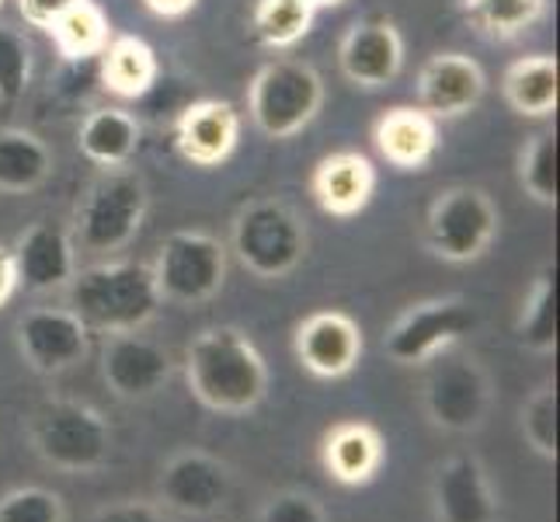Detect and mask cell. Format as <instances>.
Returning a JSON list of instances; mask_svg holds the SVG:
<instances>
[{
    "instance_id": "6da1fadb",
    "label": "cell",
    "mask_w": 560,
    "mask_h": 522,
    "mask_svg": "<svg viewBox=\"0 0 560 522\" xmlns=\"http://www.w3.org/2000/svg\"><path fill=\"white\" fill-rule=\"evenodd\" d=\"M185 376L191 394L220 415H244L268 394V366L237 327H206L188 345Z\"/></svg>"
},
{
    "instance_id": "7a4b0ae2",
    "label": "cell",
    "mask_w": 560,
    "mask_h": 522,
    "mask_svg": "<svg viewBox=\"0 0 560 522\" xmlns=\"http://www.w3.org/2000/svg\"><path fill=\"white\" fill-rule=\"evenodd\" d=\"M67 297L88 332L102 335L140 332L164 303L153 268L143 262H102L73 272Z\"/></svg>"
},
{
    "instance_id": "3957f363",
    "label": "cell",
    "mask_w": 560,
    "mask_h": 522,
    "mask_svg": "<svg viewBox=\"0 0 560 522\" xmlns=\"http://www.w3.org/2000/svg\"><path fill=\"white\" fill-rule=\"evenodd\" d=\"M150 209L143 174L129 167H105L88 185L73 217V244L88 255H112L140 234Z\"/></svg>"
},
{
    "instance_id": "277c9868",
    "label": "cell",
    "mask_w": 560,
    "mask_h": 522,
    "mask_svg": "<svg viewBox=\"0 0 560 522\" xmlns=\"http://www.w3.org/2000/svg\"><path fill=\"white\" fill-rule=\"evenodd\" d=\"M306 223L282 199H250L230 227V251L258 279H282L306 258Z\"/></svg>"
},
{
    "instance_id": "5b68a950",
    "label": "cell",
    "mask_w": 560,
    "mask_h": 522,
    "mask_svg": "<svg viewBox=\"0 0 560 522\" xmlns=\"http://www.w3.org/2000/svg\"><path fill=\"white\" fill-rule=\"evenodd\" d=\"M324 108V77L303 60L265 63L247 84V115L268 140H289Z\"/></svg>"
},
{
    "instance_id": "8992f818",
    "label": "cell",
    "mask_w": 560,
    "mask_h": 522,
    "mask_svg": "<svg viewBox=\"0 0 560 522\" xmlns=\"http://www.w3.org/2000/svg\"><path fill=\"white\" fill-rule=\"evenodd\" d=\"M498 206L485 188L450 185L442 188L424 217V247L450 265H467L488 255L498 237Z\"/></svg>"
},
{
    "instance_id": "52a82bcc",
    "label": "cell",
    "mask_w": 560,
    "mask_h": 522,
    "mask_svg": "<svg viewBox=\"0 0 560 522\" xmlns=\"http://www.w3.org/2000/svg\"><path fill=\"white\" fill-rule=\"evenodd\" d=\"M32 446L49 467L84 474L108 456L112 436L102 415L77 401H46L32 415Z\"/></svg>"
},
{
    "instance_id": "ba28073f",
    "label": "cell",
    "mask_w": 560,
    "mask_h": 522,
    "mask_svg": "<svg viewBox=\"0 0 560 522\" xmlns=\"http://www.w3.org/2000/svg\"><path fill=\"white\" fill-rule=\"evenodd\" d=\"M153 279L161 297L182 306H196L212 300L226 279V247L206 230H175L164 237L153 258Z\"/></svg>"
},
{
    "instance_id": "9c48e42d",
    "label": "cell",
    "mask_w": 560,
    "mask_h": 522,
    "mask_svg": "<svg viewBox=\"0 0 560 522\" xmlns=\"http://www.w3.org/2000/svg\"><path fill=\"white\" fill-rule=\"evenodd\" d=\"M421 401L435 429L463 436L485 425L491 411V380L477 359L439 352L424 376Z\"/></svg>"
},
{
    "instance_id": "30bf717a",
    "label": "cell",
    "mask_w": 560,
    "mask_h": 522,
    "mask_svg": "<svg viewBox=\"0 0 560 522\" xmlns=\"http://www.w3.org/2000/svg\"><path fill=\"white\" fill-rule=\"evenodd\" d=\"M474 327H477V311L467 300H459V297L424 300V303H415L411 311L390 327L383 348H386V356L400 366H421V362H432L439 352H446L450 345L463 341Z\"/></svg>"
},
{
    "instance_id": "8fae6325",
    "label": "cell",
    "mask_w": 560,
    "mask_h": 522,
    "mask_svg": "<svg viewBox=\"0 0 560 522\" xmlns=\"http://www.w3.org/2000/svg\"><path fill=\"white\" fill-rule=\"evenodd\" d=\"M18 352L35 373L56 376L84 362L91 332L70 306H38L18 321Z\"/></svg>"
},
{
    "instance_id": "7c38bea8",
    "label": "cell",
    "mask_w": 560,
    "mask_h": 522,
    "mask_svg": "<svg viewBox=\"0 0 560 522\" xmlns=\"http://www.w3.org/2000/svg\"><path fill=\"white\" fill-rule=\"evenodd\" d=\"M341 77L355 88H390L404 70V35L390 18H362L338 43Z\"/></svg>"
},
{
    "instance_id": "4fadbf2b",
    "label": "cell",
    "mask_w": 560,
    "mask_h": 522,
    "mask_svg": "<svg viewBox=\"0 0 560 522\" xmlns=\"http://www.w3.org/2000/svg\"><path fill=\"white\" fill-rule=\"evenodd\" d=\"M488 77L467 53H435L421 63L415 81L418 108L429 112L435 123L459 119L485 102Z\"/></svg>"
},
{
    "instance_id": "5bb4252c",
    "label": "cell",
    "mask_w": 560,
    "mask_h": 522,
    "mask_svg": "<svg viewBox=\"0 0 560 522\" xmlns=\"http://www.w3.org/2000/svg\"><path fill=\"white\" fill-rule=\"evenodd\" d=\"M293 352L311 376L341 380V376H349L362 359V332L349 314L320 311L296 327Z\"/></svg>"
},
{
    "instance_id": "9a60e30c",
    "label": "cell",
    "mask_w": 560,
    "mask_h": 522,
    "mask_svg": "<svg viewBox=\"0 0 560 522\" xmlns=\"http://www.w3.org/2000/svg\"><path fill=\"white\" fill-rule=\"evenodd\" d=\"M241 112L230 102H188L175 119V147L196 167H220L241 143Z\"/></svg>"
},
{
    "instance_id": "2e32d148",
    "label": "cell",
    "mask_w": 560,
    "mask_h": 522,
    "mask_svg": "<svg viewBox=\"0 0 560 522\" xmlns=\"http://www.w3.org/2000/svg\"><path fill=\"white\" fill-rule=\"evenodd\" d=\"M102 376L108 391L122 401L153 397L171 376V356L158 341H150L137 332L108 335L102 348Z\"/></svg>"
},
{
    "instance_id": "e0dca14e",
    "label": "cell",
    "mask_w": 560,
    "mask_h": 522,
    "mask_svg": "<svg viewBox=\"0 0 560 522\" xmlns=\"http://www.w3.org/2000/svg\"><path fill=\"white\" fill-rule=\"evenodd\" d=\"M432 509L435 522H498V498L477 456H450L435 471Z\"/></svg>"
},
{
    "instance_id": "ac0fdd59",
    "label": "cell",
    "mask_w": 560,
    "mask_h": 522,
    "mask_svg": "<svg viewBox=\"0 0 560 522\" xmlns=\"http://www.w3.org/2000/svg\"><path fill=\"white\" fill-rule=\"evenodd\" d=\"M11 255L18 265V282L32 289V293L63 289L77 272V244L70 237V230H63L52 220L32 223L11 247Z\"/></svg>"
},
{
    "instance_id": "d6986e66",
    "label": "cell",
    "mask_w": 560,
    "mask_h": 522,
    "mask_svg": "<svg viewBox=\"0 0 560 522\" xmlns=\"http://www.w3.org/2000/svg\"><path fill=\"white\" fill-rule=\"evenodd\" d=\"M314 202L335 220H352L376 196V167L359 150H335L311 174Z\"/></svg>"
},
{
    "instance_id": "ffe728a7",
    "label": "cell",
    "mask_w": 560,
    "mask_h": 522,
    "mask_svg": "<svg viewBox=\"0 0 560 522\" xmlns=\"http://www.w3.org/2000/svg\"><path fill=\"white\" fill-rule=\"evenodd\" d=\"M439 123L418 105H394L373 123V147L397 171H424L439 153Z\"/></svg>"
},
{
    "instance_id": "44dd1931",
    "label": "cell",
    "mask_w": 560,
    "mask_h": 522,
    "mask_svg": "<svg viewBox=\"0 0 560 522\" xmlns=\"http://www.w3.org/2000/svg\"><path fill=\"white\" fill-rule=\"evenodd\" d=\"M230 495V471L217 456L182 453L161 474V498L167 509L182 515H209L217 512Z\"/></svg>"
},
{
    "instance_id": "7402d4cb",
    "label": "cell",
    "mask_w": 560,
    "mask_h": 522,
    "mask_svg": "<svg viewBox=\"0 0 560 522\" xmlns=\"http://www.w3.org/2000/svg\"><path fill=\"white\" fill-rule=\"evenodd\" d=\"M158 53L140 35H112L98 56V88L122 102H137L158 88Z\"/></svg>"
},
{
    "instance_id": "603a6c76",
    "label": "cell",
    "mask_w": 560,
    "mask_h": 522,
    "mask_svg": "<svg viewBox=\"0 0 560 522\" xmlns=\"http://www.w3.org/2000/svg\"><path fill=\"white\" fill-rule=\"evenodd\" d=\"M140 119L126 108H115V105H102V108H91L81 126H77V150L94 167H129V161L137 158L140 150Z\"/></svg>"
},
{
    "instance_id": "cb8c5ba5",
    "label": "cell",
    "mask_w": 560,
    "mask_h": 522,
    "mask_svg": "<svg viewBox=\"0 0 560 522\" xmlns=\"http://www.w3.org/2000/svg\"><path fill=\"white\" fill-rule=\"evenodd\" d=\"M501 94H505L509 108L523 115V119H550L560 98L557 60L550 53H533L515 60L501 77Z\"/></svg>"
},
{
    "instance_id": "d4e9b609",
    "label": "cell",
    "mask_w": 560,
    "mask_h": 522,
    "mask_svg": "<svg viewBox=\"0 0 560 522\" xmlns=\"http://www.w3.org/2000/svg\"><path fill=\"white\" fill-rule=\"evenodd\" d=\"M324 471L341 485H365L383 463V439L373 425L365 421H345L324 439Z\"/></svg>"
},
{
    "instance_id": "484cf974",
    "label": "cell",
    "mask_w": 560,
    "mask_h": 522,
    "mask_svg": "<svg viewBox=\"0 0 560 522\" xmlns=\"http://www.w3.org/2000/svg\"><path fill=\"white\" fill-rule=\"evenodd\" d=\"M52 174V150L32 129H0V192L4 196H28L43 188Z\"/></svg>"
},
{
    "instance_id": "4316f807",
    "label": "cell",
    "mask_w": 560,
    "mask_h": 522,
    "mask_svg": "<svg viewBox=\"0 0 560 522\" xmlns=\"http://www.w3.org/2000/svg\"><path fill=\"white\" fill-rule=\"evenodd\" d=\"M46 32L63 60H98L112 38V22L102 4L77 0V4L67 8Z\"/></svg>"
},
{
    "instance_id": "83f0119b",
    "label": "cell",
    "mask_w": 560,
    "mask_h": 522,
    "mask_svg": "<svg viewBox=\"0 0 560 522\" xmlns=\"http://www.w3.org/2000/svg\"><path fill=\"white\" fill-rule=\"evenodd\" d=\"M463 18L491 43L523 38L547 18L550 0H459Z\"/></svg>"
},
{
    "instance_id": "f1b7e54d",
    "label": "cell",
    "mask_w": 560,
    "mask_h": 522,
    "mask_svg": "<svg viewBox=\"0 0 560 522\" xmlns=\"http://www.w3.org/2000/svg\"><path fill=\"white\" fill-rule=\"evenodd\" d=\"M317 8L311 0H255L250 35L265 49H293L314 28Z\"/></svg>"
},
{
    "instance_id": "f546056e",
    "label": "cell",
    "mask_w": 560,
    "mask_h": 522,
    "mask_svg": "<svg viewBox=\"0 0 560 522\" xmlns=\"http://www.w3.org/2000/svg\"><path fill=\"white\" fill-rule=\"evenodd\" d=\"M515 338L529 352H553L557 348V272L553 265L539 268L529 293L523 300V311L515 321Z\"/></svg>"
},
{
    "instance_id": "4dcf8cb0",
    "label": "cell",
    "mask_w": 560,
    "mask_h": 522,
    "mask_svg": "<svg viewBox=\"0 0 560 522\" xmlns=\"http://www.w3.org/2000/svg\"><path fill=\"white\" fill-rule=\"evenodd\" d=\"M518 188L539 206H557V132L539 129L518 150Z\"/></svg>"
},
{
    "instance_id": "1f68e13d",
    "label": "cell",
    "mask_w": 560,
    "mask_h": 522,
    "mask_svg": "<svg viewBox=\"0 0 560 522\" xmlns=\"http://www.w3.org/2000/svg\"><path fill=\"white\" fill-rule=\"evenodd\" d=\"M28 84H32L28 38L11 25H0V102L8 105L22 102Z\"/></svg>"
},
{
    "instance_id": "d6a6232c",
    "label": "cell",
    "mask_w": 560,
    "mask_h": 522,
    "mask_svg": "<svg viewBox=\"0 0 560 522\" xmlns=\"http://www.w3.org/2000/svg\"><path fill=\"white\" fill-rule=\"evenodd\" d=\"M523 436L544 460H557V391L550 383L539 386V391L526 401Z\"/></svg>"
},
{
    "instance_id": "836d02e7",
    "label": "cell",
    "mask_w": 560,
    "mask_h": 522,
    "mask_svg": "<svg viewBox=\"0 0 560 522\" xmlns=\"http://www.w3.org/2000/svg\"><path fill=\"white\" fill-rule=\"evenodd\" d=\"M0 522H63V501L49 488H18L0 498Z\"/></svg>"
},
{
    "instance_id": "e575fe53",
    "label": "cell",
    "mask_w": 560,
    "mask_h": 522,
    "mask_svg": "<svg viewBox=\"0 0 560 522\" xmlns=\"http://www.w3.org/2000/svg\"><path fill=\"white\" fill-rule=\"evenodd\" d=\"M261 522H324V509L311 495L282 491L265 506Z\"/></svg>"
},
{
    "instance_id": "d590c367",
    "label": "cell",
    "mask_w": 560,
    "mask_h": 522,
    "mask_svg": "<svg viewBox=\"0 0 560 522\" xmlns=\"http://www.w3.org/2000/svg\"><path fill=\"white\" fill-rule=\"evenodd\" d=\"M73 4H77V0H18V11H22V18L32 28L46 32L56 22V18H60Z\"/></svg>"
},
{
    "instance_id": "8d00e7d4",
    "label": "cell",
    "mask_w": 560,
    "mask_h": 522,
    "mask_svg": "<svg viewBox=\"0 0 560 522\" xmlns=\"http://www.w3.org/2000/svg\"><path fill=\"white\" fill-rule=\"evenodd\" d=\"M91 522H164L158 509L143 506V501H126V506H112L98 512Z\"/></svg>"
},
{
    "instance_id": "74e56055",
    "label": "cell",
    "mask_w": 560,
    "mask_h": 522,
    "mask_svg": "<svg viewBox=\"0 0 560 522\" xmlns=\"http://www.w3.org/2000/svg\"><path fill=\"white\" fill-rule=\"evenodd\" d=\"M18 265H14V255H11V247L0 244V306H8L11 297L18 293Z\"/></svg>"
},
{
    "instance_id": "f35d334b",
    "label": "cell",
    "mask_w": 560,
    "mask_h": 522,
    "mask_svg": "<svg viewBox=\"0 0 560 522\" xmlns=\"http://www.w3.org/2000/svg\"><path fill=\"white\" fill-rule=\"evenodd\" d=\"M199 0H143V8L158 18H185Z\"/></svg>"
},
{
    "instance_id": "ab89813d",
    "label": "cell",
    "mask_w": 560,
    "mask_h": 522,
    "mask_svg": "<svg viewBox=\"0 0 560 522\" xmlns=\"http://www.w3.org/2000/svg\"><path fill=\"white\" fill-rule=\"evenodd\" d=\"M311 4L320 11V8H338V4H345V0H311Z\"/></svg>"
},
{
    "instance_id": "60d3db41",
    "label": "cell",
    "mask_w": 560,
    "mask_h": 522,
    "mask_svg": "<svg viewBox=\"0 0 560 522\" xmlns=\"http://www.w3.org/2000/svg\"><path fill=\"white\" fill-rule=\"evenodd\" d=\"M4 4H8V0H0V11H4Z\"/></svg>"
}]
</instances>
